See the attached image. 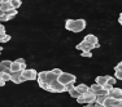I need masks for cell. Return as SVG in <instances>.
Masks as SVG:
<instances>
[{"instance_id": "2", "label": "cell", "mask_w": 122, "mask_h": 107, "mask_svg": "<svg viewBox=\"0 0 122 107\" xmlns=\"http://www.w3.org/2000/svg\"><path fill=\"white\" fill-rule=\"evenodd\" d=\"M59 79L56 74L53 71H42L38 74V83H48V84H52L53 81Z\"/></svg>"}, {"instance_id": "25", "label": "cell", "mask_w": 122, "mask_h": 107, "mask_svg": "<svg viewBox=\"0 0 122 107\" xmlns=\"http://www.w3.org/2000/svg\"><path fill=\"white\" fill-rule=\"evenodd\" d=\"M82 57H87V58H91L92 53L91 52H82Z\"/></svg>"}, {"instance_id": "34", "label": "cell", "mask_w": 122, "mask_h": 107, "mask_svg": "<svg viewBox=\"0 0 122 107\" xmlns=\"http://www.w3.org/2000/svg\"><path fill=\"white\" fill-rule=\"evenodd\" d=\"M120 107H122V99H121V106H120Z\"/></svg>"}, {"instance_id": "36", "label": "cell", "mask_w": 122, "mask_h": 107, "mask_svg": "<svg viewBox=\"0 0 122 107\" xmlns=\"http://www.w3.org/2000/svg\"><path fill=\"white\" fill-rule=\"evenodd\" d=\"M121 62H122V61H121Z\"/></svg>"}, {"instance_id": "18", "label": "cell", "mask_w": 122, "mask_h": 107, "mask_svg": "<svg viewBox=\"0 0 122 107\" xmlns=\"http://www.w3.org/2000/svg\"><path fill=\"white\" fill-rule=\"evenodd\" d=\"M69 94H70V97H73V98H75V99H77V98H79V97H81V95H82V94H81V93H79V92H78V90H77V88H74V89H71V90H70V92H69Z\"/></svg>"}, {"instance_id": "1", "label": "cell", "mask_w": 122, "mask_h": 107, "mask_svg": "<svg viewBox=\"0 0 122 107\" xmlns=\"http://www.w3.org/2000/svg\"><path fill=\"white\" fill-rule=\"evenodd\" d=\"M65 28L73 32H81L86 28V21L85 19H66Z\"/></svg>"}, {"instance_id": "33", "label": "cell", "mask_w": 122, "mask_h": 107, "mask_svg": "<svg viewBox=\"0 0 122 107\" xmlns=\"http://www.w3.org/2000/svg\"><path fill=\"white\" fill-rule=\"evenodd\" d=\"M105 107H116V106H105Z\"/></svg>"}, {"instance_id": "11", "label": "cell", "mask_w": 122, "mask_h": 107, "mask_svg": "<svg viewBox=\"0 0 122 107\" xmlns=\"http://www.w3.org/2000/svg\"><path fill=\"white\" fill-rule=\"evenodd\" d=\"M85 41H87V43H90V44H94L96 48H99L100 47V44H99V39L95 35H92V34H88V35H86L85 36Z\"/></svg>"}, {"instance_id": "32", "label": "cell", "mask_w": 122, "mask_h": 107, "mask_svg": "<svg viewBox=\"0 0 122 107\" xmlns=\"http://www.w3.org/2000/svg\"><path fill=\"white\" fill-rule=\"evenodd\" d=\"M118 21H120V23L122 25V18H121V17H120V19H118Z\"/></svg>"}, {"instance_id": "10", "label": "cell", "mask_w": 122, "mask_h": 107, "mask_svg": "<svg viewBox=\"0 0 122 107\" xmlns=\"http://www.w3.org/2000/svg\"><path fill=\"white\" fill-rule=\"evenodd\" d=\"M12 63H13V61H9V59L1 61V62H0V72H12L10 71Z\"/></svg>"}, {"instance_id": "27", "label": "cell", "mask_w": 122, "mask_h": 107, "mask_svg": "<svg viewBox=\"0 0 122 107\" xmlns=\"http://www.w3.org/2000/svg\"><path fill=\"white\" fill-rule=\"evenodd\" d=\"M4 35H7V34H5V27L4 26H0V36H4Z\"/></svg>"}, {"instance_id": "24", "label": "cell", "mask_w": 122, "mask_h": 107, "mask_svg": "<svg viewBox=\"0 0 122 107\" xmlns=\"http://www.w3.org/2000/svg\"><path fill=\"white\" fill-rule=\"evenodd\" d=\"M104 89H105V90H108V92H110L113 89V85H112V84H109V83H107L105 85H104Z\"/></svg>"}, {"instance_id": "29", "label": "cell", "mask_w": 122, "mask_h": 107, "mask_svg": "<svg viewBox=\"0 0 122 107\" xmlns=\"http://www.w3.org/2000/svg\"><path fill=\"white\" fill-rule=\"evenodd\" d=\"M114 70H121V71H122V62H121V63H118V65L116 66Z\"/></svg>"}, {"instance_id": "13", "label": "cell", "mask_w": 122, "mask_h": 107, "mask_svg": "<svg viewBox=\"0 0 122 107\" xmlns=\"http://www.w3.org/2000/svg\"><path fill=\"white\" fill-rule=\"evenodd\" d=\"M10 80V72H0V85L4 86L5 81Z\"/></svg>"}, {"instance_id": "17", "label": "cell", "mask_w": 122, "mask_h": 107, "mask_svg": "<svg viewBox=\"0 0 122 107\" xmlns=\"http://www.w3.org/2000/svg\"><path fill=\"white\" fill-rule=\"evenodd\" d=\"M109 77H110V76H108V75H105V76H97L95 81H96L97 84H100V85H103V86H104L107 83H108Z\"/></svg>"}, {"instance_id": "23", "label": "cell", "mask_w": 122, "mask_h": 107, "mask_svg": "<svg viewBox=\"0 0 122 107\" xmlns=\"http://www.w3.org/2000/svg\"><path fill=\"white\" fill-rule=\"evenodd\" d=\"M66 92H70L71 89H74L75 86H74V83H69V84H66Z\"/></svg>"}, {"instance_id": "30", "label": "cell", "mask_w": 122, "mask_h": 107, "mask_svg": "<svg viewBox=\"0 0 122 107\" xmlns=\"http://www.w3.org/2000/svg\"><path fill=\"white\" fill-rule=\"evenodd\" d=\"M85 107H96V102H95V103H87Z\"/></svg>"}, {"instance_id": "3", "label": "cell", "mask_w": 122, "mask_h": 107, "mask_svg": "<svg viewBox=\"0 0 122 107\" xmlns=\"http://www.w3.org/2000/svg\"><path fill=\"white\" fill-rule=\"evenodd\" d=\"M96 97L97 95L94 93V92L90 89L86 94H82L79 98H77L78 103H82V105H87V103H95L96 102Z\"/></svg>"}, {"instance_id": "4", "label": "cell", "mask_w": 122, "mask_h": 107, "mask_svg": "<svg viewBox=\"0 0 122 107\" xmlns=\"http://www.w3.org/2000/svg\"><path fill=\"white\" fill-rule=\"evenodd\" d=\"M48 92H52V93H62V92H66V86L62 83H60L59 80H56L52 84H49Z\"/></svg>"}, {"instance_id": "16", "label": "cell", "mask_w": 122, "mask_h": 107, "mask_svg": "<svg viewBox=\"0 0 122 107\" xmlns=\"http://www.w3.org/2000/svg\"><path fill=\"white\" fill-rule=\"evenodd\" d=\"M75 88H77V90L81 94H86L87 92L90 90V86L86 85V84H79V85H77Z\"/></svg>"}, {"instance_id": "20", "label": "cell", "mask_w": 122, "mask_h": 107, "mask_svg": "<svg viewBox=\"0 0 122 107\" xmlns=\"http://www.w3.org/2000/svg\"><path fill=\"white\" fill-rule=\"evenodd\" d=\"M10 4L13 5V8H14V9H18V8L21 7L22 1H21V0H10Z\"/></svg>"}, {"instance_id": "26", "label": "cell", "mask_w": 122, "mask_h": 107, "mask_svg": "<svg viewBox=\"0 0 122 107\" xmlns=\"http://www.w3.org/2000/svg\"><path fill=\"white\" fill-rule=\"evenodd\" d=\"M108 83H109V84H112V85H114V84L117 83V79H116V77H112V76H110V77H109V80H108Z\"/></svg>"}, {"instance_id": "15", "label": "cell", "mask_w": 122, "mask_h": 107, "mask_svg": "<svg viewBox=\"0 0 122 107\" xmlns=\"http://www.w3.org/2000/svg\"><path fill=\"white\" fill-rule=\"evenodd\" d=\"M14 9L13 8V5L10 4V1L9 3H0V12L1 13H5V12H8V10H12Z\"/></svg>"}, {"instance_id": "21", "label": "cell", "mask_w": 122, "mask_h": 107, "mask_svg": "<svg viewBox=\"0 0 122 107\" xmlns=\"http://www.w3.org/2000/svg\"><path fill=\"white\" fill-rule=\"evenodd\" d=\"M114 77L118 80H122V71L121 70H114Z\"/></svg>"}, {"instance_id": "6", "label": "cell", "mask_w": 122, "mask_h": 107, "mask_svg": "<svg viewBox=\"0 0 122 107\" xmlns=\"http://www.w3.org/2000/svg\"><path fill=\"white\" fill-rule=\"evenodd\" d=\"M22 76L27 80H36L38 79V72L34 70V68H26V70L22 71Z\"/></svg>"}, {"instance_id": "14", "label": "cell", "mask_w": 122, "mask_h": 107, "mask_svg": "<svg viewBox=\"0 0 122 107\" xmlns=\"http://www.w3.org/2000/svg\"><path fill=\"white\" fill-rule=\"evenodd\" d=\"M25 68H24V66L21 65V63L18 62V61H13V63H12V68H10V71L12 72H18V71H24Z\"/></svg>"}, {"instance_id": "31", "label": "cell", "mask_w": 122, "mask_h": 107, "mask_svg": "<svg viewBox=\"0 0 122 107\" xmlns=\"http://www.w3.org/2000/svg\"><path fill=\"white\" fill-rule=\"evenodd\" d=\"M10 0H0V3H9Z\"/></svg>"}, {"instance_id": "7", "label": "cell", "mask_w": 122, "mask_h": 107, "mask_svg": "<svg viewBox=\"0 0 122 107\" xmlns=\"http://www.w3.org/2000/svg\"><path fill=\"white\" fill-rule=\"evenodd\" d=\"M10 81H13L14 84H21V83L26 81V79L22 76V71L10 72Z\"/></svg>"}, {"instance_id": "8", "label": "cell", "mask_w": 122, "mask_h": 107, "mask_svg": "<svg viewBox=\"0 0 122 107\" xmlns=\"http://www.w3.org/2000/svg\"><path fill=\"white\" fill-rule=\"evenodd\" d=\"M16 16H17V9L8 10V12H5V13H1V12H0V19H1V22H4V21H9V19L14 18Z\"/></svg>"}, {"instance_id": "9", "label": "cell", "mask_w": 122, "mask_h": 107, "mask_svg": "<svg viewBox=\"0 0 122 107\" xmlns=\"http://www.w3.org/2000/svg\"><path fill=\"white\" fill-rule=\"evenodd\" d=\"M94 48H96V47H95L94 44H90V43L85 41V40L81 41L79 44L77 45V49H78V50H82V52H91Z\"/></svg>"}, {"instance_id": "22", "label": "cell", "mask_w": 122, "mask_h": 107, "mask_svg": "<svg viewBox=\"0 0 122 107\" xmlns=\"http://www.w3.org/2000/svg\"><path fill=\"white\" fill-rule=\"evenodd\" d=\"M10 40V36L9 35H4V36H0V41L1 43H7Z\"/></svg>"}, {"instance_id": "35", "label": "cell", "mask_w": 122, "mask_h": 107, "mask_svg": "<svg viewBox=\"0 0 122 107\" xmlns=\"http://www.w3.org/2000/svg\"><path fill=\"white\" fill-rule=\"evenodd\" d=\"M120 17H121V18H122V13H121V16H120Z\"/></svg>"}, {"instance_id": "12", "label": "cell", "mask_w": 122, "mask_h": 107, "mask_svg": "<svg viewBox=\"0 0 122 107\" xmlns=\"http://www.w3.org/2000/svg\"><path fill=\"white\" fill-rule=\"evenodd\" d=\"M109 97H112V98H116V99H122V89L120 88H113L112 90L109 92Z\"/></svg>"}, {"instance_id": "28", "label": "cell", "mask_w": 122, "mask_h": 107, "mask_svg": "<svg viewBox=\"0 0 122 107\" xmlns=\"http://www.w3.org/2000/svg\"><path fill=\"white\" fill-rule=\"evenodd\" d=\"M52 71H53V72H55V74H56V75H57V76H60V75H61V74H62V71H61V70H60V68H53V70H52Z\"/></svg>"}, {"instance_id": "5", "label": "cell", "mask_w": 122, "mask_h": 107, "mask_svg": "<svg viewBox=\"0 0 122 107\" xmlns=\"http://www.w3.org/2000/svg\"><path fill=\"white\" fill-rule=\"evenodd\" d=\"M59 80L60 83H62L64 85H66V84L69 83H75V80H77V77H75V75L73 74H69V72H62V74L59 76Z\"/></svg>"}, {"instance_id": "19", "label": "cell", "mask_w": 122, "mask_h": 107, "mask_svg": "<svg viewBox=\"0 0 122 107\" xmlns=\"http://www.w3.org/2000/svg\"><path fill=\"white\" fill-rule=\"evenodd\" d=\"M107 97H108V95H104V94H99L97 97H96V103H97V105H103V103H104V101L107 99Z\"/></svg>"}]
</instances>
